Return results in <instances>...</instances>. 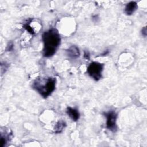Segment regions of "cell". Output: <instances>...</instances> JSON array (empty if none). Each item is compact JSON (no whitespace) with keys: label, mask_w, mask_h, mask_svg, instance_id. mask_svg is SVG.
Here are the masks:
<instances>
[{"label":"cell","mask_w":147,"mask_h":147,"mask_svg":"<svg viewBox=\"0 0 147 147\" xmlns=\"http://www.w3.org/2000/svg\"><path fill=\"white\" fill-rule=\"evenodd\" d=\"M42 39L44 42L43 56L46 57L52 56L60 44L61 38L58 31L52 28L42 34Z\"/></svg>","instance_id":"obj_1"},{"label":"cell","mask_w":147,"mask_h":147,"mask_svg":"<svg viewBox=\"0 0 147 147\" xmlns=\"http://www.w3.org/2000/svg\"><path fill=\"white\" fill-rule=\"evenodd\" d=\"M55 86L56 79L52 77H38L32 84V87L45 98L52 93L55 89Z\"/></svg>","instance_id":"obj_2"},{"label":"cell","mask_w":147,"mask_h":147,"mask_svg":"<svg viewBox=\"0 0 147 147\" xmlns=\"http://www.w3.org/2000/svg\"><path fill=\"white\" fill-rule=\"evenodd\" d=\"M103 67L104 64L102 63L96 61L92 62L87 67V73L94 80L98 81L102 77V72L103 71Z\"/></svg>","instance_id":"obj_3"},{"label":"cell","mask_w":147,"mask_h":147,"mask_svg":"<svg viewBox=\"0 0 147 147\" xmlns=\"http://www.w3.org/2000/svg\"><path fill=\"white\" fill-rule=\"evenodd\" d=\"M104 115L106 117V127L113 132H115L117 130L116 121L117 114L113 110L103 113Z\"/></svg>","instance_id":"obj_4"},{"label":"cell","mask_w":147,"mask_h":147,"mask_svg":"<svg viewBox=\"0 0 147 147\" xmlns=\"http://www.w3.org/2000/svg\"><path fill=\"white\" fill-rule=\"evenodd\" d=\"M67 55L72 59H76L79 57L80 56V51L78 47L75 45L71 46L67 50Z\"/></svg>","instance_id":"obj_5"},{"label":"cell","mask_w":147,"mask_h":147,"mask_svg":"<svg viewBox=\"0 0 147 147\" xmlns=\"http://www.w3.org/2000/svg\"><path fill=\"white\" fill-rule=\"evenodd\" d=\"M67 114L74 121H76L79 118V113L78 109L75 108L68 107L67 108Z\"/></svg>","instance_id":"obj_6"},{"label":"cell","mask_w":147,"mask_h":147,"mask_svg":"<svg viewBox=\"0 0 147 147\" xmlns=\"http://www.w3.org/2000/svg\"><path fill=\"white\" fill-rule=\"evenodd\" d=\"M137 9V4L136 2L131 1L127 3L125 9V13L127 15H131Z\"/></svg>","instance_id":"obj_7"},{"label":"cell","mask_w":147,"mask_h":147,"mask_svg":"<svg viewBox=\"0 0 147 147\" xmlns=\"http://www.w3.org/2000/svg\"><path fill=\"white\" fill-rule=\"evenodd\" d=\"M66 126V123L63 120L59 121L55 125L54 127V131L56 133H61Z\"/></svg>","instance_id":"obj_8"},{"label":"cell","mask_w":147,"mask_h":147,"mask_svg":"<svg viewBox=\"0 0 147 147\" xmlns=\"http://www.w3.org/2000/svg\"><path fill=\"white\" fill-rule=\"evenodd\" d=\"M6 142H7V139L6 138V136H2V134H1V140H0V146L1 147L5 146L6 144Z\"/></svg>","instance_id":"obj_9"},{"label":"cell","mask_w":147,"mask_h":147,"mask_svg":"<svg viewBox=\"0 0 147 147\" xmlns=\"http://www.w3.org/2000/svg\"><path fill=\"white\" fill-rule=\"evenodd\" d=\"M142 34L144 37H146V26L142 28Z\"/></svg>","instance_id":"obj_10"},{"label":"cell","mask_w":147,"mask_h":147,"mask_svg":"<svg viewBox=\"0 0 147 147\" xmlns=\"http://www.w3.org/2000/svg\"><path fill=\"white\" fill-rule=\"evenodd\" d=\"M84 57L86 58V59H89V56H90V55H89V53H88V52H84Z\"/></svg>","instance_id":"obj_11"}]
</instances>
